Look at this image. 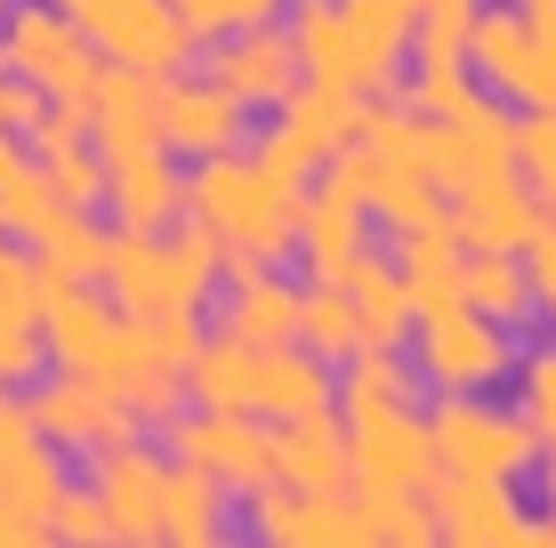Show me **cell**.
Segmentation results:
<instances>
[{
  "mask_svg": "<svg viewBox=\"0 0 556 548\" xmlns=\"http://www.w3.org/2000/svg\"><path fill=\"white\" fill-rule=\"evenodd\" d=\"M186 218L210 226L226 251V267H275V258L299 251V226H306V194L282 186L266 162H235V154H210L194 178H186Z\"/></svg>",
  "mask_w": 556,
  "mask_h": 548,
  "instance_id": "cell-1",
  "label": "cell"
},
{
  "mask_svg": "<svg viewBox=\"0 0 556 548\" xmlns=\"http://www.w3.org/2000/svg\"><path fill=\"white\" fill-rule=\"evenodd\" d=\"M412 25L419 0H306L291 16L306 73L355 89V98H379L395 81V65L412 56Z\"/></svg>",
  "mask_w": 556,
  "mask_h": 548,
  "instance_id": "cell-2",
  "label": "cell"
},
{
  "mask_svg": "<svg viewBox=\"0 0 556 548\" xmlns=\"http://www.w3.org/2000/svg\"><path fill=\"white\" fill-rule=\"evenodd\" d=\"M218 234L210 226H186V234H162V226H122L113 242V298L129 315H202L210 291H218Z\"/></svg>",
  "mask_w": 556,
  "mask_h": 548,
  "instance_id": "cell-3",
  "label": "cell"
},
{
  "mask_svg": "<svg viewBox=\"0 0 556 548\" xmlns=\"http://www.w3.org/2000/svg\"><path fill=\"white\" fill-rule=\"evenodd\" d=\"M9 73H25L41 98L56 105H81L98 122V81H105V49L89 41V25L73 9H9Z\"/></svg>",
  "mask_w": 556,
  "mask_h": 548,
  "instance_id": "cell-4",
  "label": "cell"
},
{
  "mask_svg": "<svg viewBox=\"0 0 556 548\" xmlns=\"http://www.w3.org/2000/svg\"><path fill=\"white\" fill-rule=\"evenodd\" d=\"M348 460H355V493L363 500H395V493H435L444 460H435V428L412 404H379L348 411Z\"/></svg>",
  "mask_w": 556,
  "mask_h": 548,
  "instance_id": "cell-5",
  "label": "cell"
},
{
  "mask_svg": "<svg viewBox=\"0 0 556 548\" xmlns=\"http://www.w3.org/2000/svg\"><path fill=\"white\" fill-rule=\"evenodd\" d=\"M56 9H73L89 25L105 65H138V73H162V81L202 49V25L178 0H56Z\"/></svg>",
  "mask_w": 556,
  "mask_h": 548,
  "instance_id": "cell-6",
  "label": "cell"
},
{
  "mask_svg": "<svg viewBox=\"0 0 556 548\" xmlns=\"http://www.w3.org/2000/svg\"><path fill=\"white\" fill-rule=\"evenodd\" d=\"M428 428H435V460H444V476L516 484L532 468V451H541V436H532L525 411H492V404H476V395H444Z\"/></svg>",
  "mask_w": 556,
  "mask_h": 548,
  "instance_id": "cell-7",
  "label": "cell"
},
{
  "mask_svg": "<svg viewBox=\"0 0 556 548\" xmlns=\"http://www.w3.org/2000/svg\"><path fill=\"white\" fill-rule=\"evenodd\" d=\"M355 129H363V98H355V89H339V81H315V73H306L291 98H282V129L258 145V162L275 169L282 186H306L323 162L339 154V145H355Z\"/></svg>",
  "mask_w": 556,
  "mask_h": 548,
  "instance_id": "cell-8",
  "label": "cell"
},
{
  "mask_svg": "<svg viewBox=\"0 0 556 548\" xmlns=\"http://www.w3.org/2000/svg\"><path fill=\"white\" fill-rule=\"evenodd\" d=\"M508 323H492L484 307L452 298V307H428L419 315V380L444 387V395H484L492 380L508 371Z\"/></svg>",
  "mask_w": 556,
  "mask_h": 548,
  "instance_id": "cell-9",
  "label": "cell"
},
{
  "mask_svg": "<svg viewBox=\"0 0 556 548\" xmlns=\"http://www.w3.org/2000/svg\"><path fill=\"white\" fill-rule=\"evenodd\" d=\"M251 524H258L275 548H371V540H379L371 500L299 493V484H266V493H251Z\"/></svg>",
  "mask_w": 556,
  "mask_h": 548,
  "instance_id": "cell-10",
  "label": "cell"
},
{
  "mask_svg": "<svg viewBox=\"0 0 556 548\" xmlns=\"http://www.w3.org/2000/svg\"><path fill=\"white\" fill-rule=\"evenodd\" d=\"M178 460H194L226 493H266V484H275V420H258V411L178 420Z\"/></svg>",
  "mask_w": 556,
  "mask_h": 548,
  "instance_id": "cell-11",
  "label": "cell"
},
{
  "mask_svg": "<svg viewBox=\"0 0 556 548\" xmlns=\"http://www.w3.org/2000/svg\"><path fill=\"white\" fill-rule=\"evenodd\" d=\"M210 81H218L226 98H242V105H282L306 81L299 33H282L275 16H266V25H235L218 49H210Z\"/></svg>",
  "mask_w": 556,
  "mask_h": 548,
  "instance_id": "cell-12",
  "label": "cell"
},
{
  "mask_svg": "<svg viewBox=\"0 0 556 548\" xmlns=\"http://www.w3.org/2000/svg\"><path fill=\"white\" fill-rule=\"evenodd\" d=\"M33 420H41V436L49 444H73V451H113V444H129L138 436V411L122 404L105 380H81V371H65V380H49L41 395H33Z\"/></svg>",
  "mask_w": 556,
  "mask_h": 548,
  "instance_id": "cell-13",
  "label": "cell"
},
{
  "mask_svg": "<svg viewBox=\"0 0 556 548\" xmlns=\"http://www.w3.org/2000/svg\"><path fill=\"white\" fill-rule=\"evenodd\" d=\"M435 517H444V540L459 548H556V524H532L525 508L508 500V484L492 476H435Z\"/></svg>",
  "mask_w": 556,
  "mask_h": 548,
  "instance_id": "cell-14",
  "label": "cell"
},
{
  "mask_svg": "<svg viewBox=\"0 0 556 548\" xmlns=\"http://www.w3.org/2000/svg\"><path fill=\"white\" fill-rule=\"evenodd\" d=\"M516 129L492 98H476L468 113H452V122H435V186H476V178H501V169H516Z\"/></svg>",
  "mask_w": 556,
  "mask_h": 548,
  "instance_id": "cell-15",
  "label": "cell"
},
{
  "mask_svg": "<svg viewBox=\"0 0 556 548\" xmlns=\"http://www.w3.org/2000/svg\"><path fill=\"white\" fill-rule=\"evenodd\" d=\"M89 484H98V500L113 517V540H162V484H169V468L153 460V451H138V436L98 451V476Z\"/></svg>",
  "mask_w": 556,
  "mask_h": 548,
  "instance_id": "cell-16",
  "label": "cell"
},
{
  "mask_svg": "<svg viewBox=\"0 0 556 548\" xmlns=\"http://www.w3.org/2000/svg\"><path fill=\"white\" fill-rule=\"evenodd\" d=\"M541 186L501 169V178H476L459 186V234H468V251H525L532 234H541Z\"/></svg>",
  "mask_w": 556,
  "mask_h": 548,
  "instance_id": "cell-17",
  "label": "cell"
},
{
  "mask_svg": "<svg viewBox=\"0 0 556 548\" xmlns=\"http://www.w3.org/2000/svg\"><path fill=\"white\" fill-rule=\"evenodd\" d=\"M242 138V98H226L218 81H162V145L169 154H235Z\"/></svg>",
  "mask_w": 556,
  "mask_h": 548,
  "instance_id": "cell-18",
  "label": "cell"
},
{
  "mask_svg": "<svg viewBox=\"0 0 556 548\" xmlns=\"http://www.w3.org/2000/svg\"><path fill=\"white\" fill-rule=\"evenodd\" d=\"M355 460H348V428L331 411H299V420H275V484H299V493H348Z\"/></svg>",
  "mask_w": 556,
  "mask_h": 548,
  "instance_id": "cell-19",
  "label": "cell"
},
{
  "mask_svg": "<svg viewBox=\"0 0 556 548\" xmlns=\"http://www.w3.org/2000/svg\"><path fill=\"white\" fill-rule=\"evenodd\" d=\"M363 211H371L363 186L331 162V178L306 194V226H299V251H306V267H315V275H348L363 258Z\"/></svg>",
  "mask_w": 556,
  "mask_h": 548,
  "instance_id": "cell-20",
  "label": "cell"
},
{
  "mask_svg": "<svg viewBox=\"0 0 556 548\" xmlns=\"http://www.w3.org/2000/svg\"><path fill=\"white\" fill-rule=\"evenodd\" d=\"M98 154H146L162 145V73H138V65H105L98 81Z\"/></svg>",
  "mask_w": 556,
  "mask_h": 548,
  "instance_id": "cell-21",
  "label": "cell"
},
{
  "mask_svg": "<svg viewBox=\"0 0 556 548\" xmlns=\"http://www.w3.org/2000/svg\"><path fill=\"white\" fill-rule=\"evenodd\" d=\"M395 267H404L412 315H428V307H452V298H459V267H468V234H459V218L404 226V234H395Z\"/></svg>",
  "mask_w": 556,
  "mask_h": 548,
  "instance_id": "cell-22",
  "label": "cell"
},
{
  "mask_svg": "<svg viewBox=\"0 0 556 548\" xmlns=\"http://www.w3.org/2000/svg\"><path fill=\"white\" fill-rule=\"evenodd\" d=\"M235 282H226V331L258 339V347H291L299 323H306V291H291L275 267H226Z\"/></svg>",
  "mask_w": 556,
  "mask_h": 548,
  "instance_id": "cell-23",
  "label": "cell"
},
{
  "mask_svg": "<svg viewBox=\"0 0 556 548\" xmlns=\"http://www.w3.org/2000/svg\"><path fill=\"white\" fill-rule=\"evenodd\" d=\"M162 154L169 145H146V154H113L105 162V202H113L122 226H169L186 211V186H178V169H169Z\"/></svg>",
  "mask_w": 556,
  "mask_h": 548,
  "instance_id": "cell-24",
  "label": "cell"
},
{
  "mask_svg": "<svg viewBox=\"0 0 556 548\" xmlns=\"http://www.w3.org/2000/svg\"><path fill=\"white\" fill-rule=\"evenodd\" d=\"M258 364L266 347L242 331H218L194 347V364H186V387H194L202 411H258Z\"/></svg>",
  "mask_w": 556,
  "mask_h": 548,
  "instance_id": "cell-25",
  "label": "cell"
},
{
  "mask_svg": "<svg viewBox=\"0 0 556 548\" xmlns=\"http://www.w3.org/2000/svg\"><path fill=\"white\" fill-rule=\"evenodd\" d=\"M299 411H331V355L266 347V364H258V420H299Z\"/></svg>",
  "mask_w": 556,
  "mask_h": 548,
  "instance_id": "cell-26",
  "label": "cell"
},
{
  "mask_svg": "<svg viewBox=\"0 0 556 548\" xmlns=\"http://www.w3.org/2000/svg\"><path fill=\"white\" fill-rule=\"evenodd\" d=\"M348 298H355V323H363V347H395L404 339V323H412V291H404V267H379L371 251L355 258L348 275Z\"/></svg>",
  "mask_w": 556,
  "mask_h": 548,
  "instance_id": "cell-27",
  "label": "cell"
},
{
  "mask_svg": "<svg viewBox=\"0 0 556 548\" xmlns=\"http://www.w3.org/2000/svg\"><path fill=\"white\" fill-rule=\"evenodd\" d=\"M459 298L484 307L492 323H525L541 298H532V275H525V251H468L459 267Z\"/></svg>",
  "mask_w": 556,
  "mask_h": 548,
  "instance_id": "cell-28",
  "label": "cell"
},
{
  "mask_svg": "<svg viewBox=\"0 0 556 548\" xmlns=\"http://www.w3.org/2000/svg\"><path fill=\"white\" fill-rule=\"evenodd\" d=\"M218 476H202L194 460H169V484H162V540L178 548H210L218 540Z\"/></svg>",
  "mask_w": 556,
  "mask_h": 548,
  "instance_id": "cell-29",
  "label": "cell"
},
{
  "mask_svg": "<svg viewBox=\"0 0 556 548\" xmlns=\"http://www.w3.org/2000/svg\"><path fill=\"white\" fill-rule=\"evenodd\" d=\"M113 242H122V234H98L89 211H73V202H65V211L41 226V242H33V251H41L56 275H73V282H105V275H113Z\"/></svg>",
  "mask_w": 556,
  "mask_h": 548,
  "instance_id": "cell-30",
  "label": "cell"
},
{
  "mask_svg": "<svg viewBox=\"0 0 556 548\" xmlns=\"http://www.w3.org/2000/svg\"><path fill=\"white\" fill-rule=\"evenodd\" d=\"M412 380H419V371H412L395 347H355V355H348V380H339V404H348V411L412 404Z\"/></svg>",
  "mask_w": 556,
  "mask_h": 548,
  "instance_id": "cell-31",
  "label": "cell"
},
{
  "mask_svg": "<svg viewBox=\"0 0 556 548\" xmlns=\"http://www.w3.org/2000/svg\"><path fill=\"white\" fill-rule=\"evenodd\" d=\"M299 339L315 355H355L363 347V323H355V298H348V282L339 275H315V291H306V323Z\"/></svg>",
  "mask_w": 556,
  "mask_h": 548,
  "instance_id": "cell-32",
  "label": "cell"
},
{
  "mask_svg": "<svg viewBox=\"0 0 556 548\" xmlns=\"http://www.w3.org/2000/svg\"><path fill=\"white\" fill-rule=\"evenodd\" d=\"M476 0H419V33H412V49H419V65H476L468 41H476Z\"/></svg>",
  "mask_w": 556,
  "mask_h": 548,
  "instance_id": "cell-33",
  "label": "cell"
},
{
  "mask_svg": "<svg viewBox=\"0 0 556 548\" xmlns=\"http://www.w3.org/2000/svg\"><path fill=\"white\" fill-rule=\"evenodd\" d=\"M0 211H9V226L25 242H41V226L65 211V202H56V186H49V169H33V162H16L9 178H0Z\"/></svg>",
  "mask_w": 556,
  "mask_h": 548,
  "instance_id": "cell-34",
  "label": "cell"
},
{
  "mask_svg": "<svg viewBox=\"0 0 556 548\" xmlns=\"http://www.w3.org/2000/svg\"><path fill=\"white\" fill-rule=\"evenodd\" d=\"M41 315H25L16 298H0V387H25L41 371V339H33Z\"/></svg>",
  "mask_w": 556,
  "mask_h": 548,
  "instance_id": "cell-35",
  "label": "cell"
},
{
  "mask_svg": "<svg viewBox=\"0 0 556 548\" xmlns=\"http://www.w3.org/2000/svg\"><path fill=\"white\" fill-rule=\"evenodd\" d=\"M484 89L468 81V65H419V81H412V105L428 113V122H452V113H468Z\"/></svg>",
  "mask_w": 556,
  "mask_h": 548,
  "instance_id": "cell-36",
  "label": "cell"
},
{
  "mask_svg": "<svg viewBox=\"0 0 556 548\" xmlns=\"http://www.w3.org/2000/svg\"><path fill=\"white\" fill-rule=\"evenodd\" d=\"M516 169L541 186V202H556V105L532 113V122L516 129Z\"/></svg>",
  "mask_w": 556,
  "mask_h": 548,
  "instance_id": "cell-37",
  "label": "cell"
},
{
  "mask_svg": "<svg viewBox=\"0 0 556 548\" xmlns=\"http://www.w3.org/2000/svg\"><path fill=\"white\" fill-rule=\"evenodd\" d=\"M49 533L56 540H113V517H105V500H98V484H65Z\"/></svg>",
  "mask_w": 556,
  "mask_h": 548,
  "instance_id": "cell-38",
  "label": "cell"
},
{
  "mask_svg": "<svg viewBox=\"0 0 556 548\" xmlns=\"http://www.w3.org/2000/svg\"><path fill=\"white\" fill-rule=\"evenodd\" d=\"M525 420H532L541 444H556V347L525 364Z\"/></svg>",
  "mask_w": 556,
  "mask_h": 548,
  "instance_id": "cell-39",
  "label": "cell"
},
{
  "mask_svg": "<svg viewBox=\"0 0 556 548\" xmlns=\"http://www.w3.org/2000/svg\"><path fill=\"white\" fill-rule=\"evenodd\" d=\"M525 275H532V298L556 315V218H541V234L525 242Z\"/></svg>",
  "mask_w": 556,
  "mask_h": 548,
  "instance_id": "cell-40",
  "label": "cell"
},
{
  "mask_svg": "<svg viewBox=\"0 0 556 548\" xmlns=\"http://www.w3.org/2000/svg\"><path fill=\"white\" fill-rule=\"evenodd\" d=\"M16 162H25V154H16V129H9V122H0V178H9V169H16Z\"/></svg>",
  "mask_w": 556,
  "mask_h": 548,
  "instance_id": "cell-41",
  "label": "cell"
},
{
  "mask_svg": "<svg viewBox=\"0 0 556 548\" xmlns=\"http://www.w3.org/2000/svg\"><path fill=\"white\" fill-rule=\"evenodd\" d=\"M548 524H556V444H548Z\"/></svg>",
  "mask_w": 556,
  "mask_h": 548,
  "instance_id": "cell-42",
  "label": "cell"
},
{
  "mask_svg": "<svg viewBox=\"0 0 556 548\" xmlns=\"http://www.w3.org/2000/svg\"><path fill=\"white\" fill-rule=\"evenodd\" d=\"M9 234H16V226H9V211H0V242H9Z\"/></svg>",
  "mask_w": 556,
  "mask_h": 548,
  "instance_id": "cell-43",
  "label": "cell"
},
{
  "mask_svg": "<svg viewBox=\"0 0 556 548\" xmlns=\"http://www.w3.org/2000/svg\"><path fill=\"white\" fill-rule=\"evenodd\" d=\"M0 16H9V0H0Z\"/></svg>",
  "mask_w": 556,
  "mask_h": 548,
  "instance_id": "cell-44",
  "label": "cell"
}]
</instances>
